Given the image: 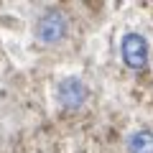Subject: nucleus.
Masks as SVG:
<instances>
[{
  "label": "nucleus",
  "instance_id": "1",
  "mask_svg": "<svg viewBox=\"0 0 153 153\" xmlns=\"http://www.w3.org/2000/svg\"><path fill=\"white\" fill-rule=\"evenodd\" d=\"M36 36L41 38L44 44H59L61 38L66 36V18H64V13L56 10V8L46 10L44 16L38 18Z\"/></svg>",
  "mask_w": 153,
  "mask_h": 153
},
{
  "label": "nucleus",
  "instance_id": "3",
  "mask_svg": "<svg viewBox=\"0 0 153 153\" xmlns=\"http://www.w3.org/2000/svg\"><path fill=\"white\" fill-rule=\"evenodd\" d=\"M56 97H59V102L64 105V107L76 110V107H82L84 100H87V87H84L82 79L69 76V79H64V82L59 84V89H56Z\"/></svg>",
  "mask_w": 153,
  "mask_h": 153
},
{
  "label": "nucleus",
  "instance_id": "4",
  "mask_svg": "<svg viewBox=\"0 0 153 153\" xmlns=\"http://www.w3.org/2000/svg\"><path fill=\"white\" fill-rule=\"evenodd\" d=\"M130 153H153V130H138L128 140Z\"/></svg>",
  "mask_w": 153,
  "mask_h": 153
},
{
  "label": "nucleus",
  "instance_id": "2",
  "mask_svg": "<svg viewBox=\"0 0 153 153\" xmlns=\"http://www.w3.org/2000/svg\"><path fill=\"white\" fill-rule=\"evenodd\" d=\"M120 54L130 69H143L148 64V41L140 33H125L120 41Z\"/></svg>",
  "mask_w": 153,
  "mask_h": 153
}]
</instances>
